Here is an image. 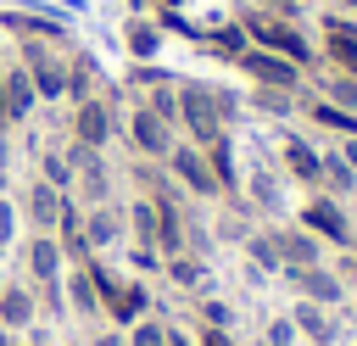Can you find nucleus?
I'll return each mask as SVG.
<instances>
[{
  "label": "nucleus",
  "mask_w": 357,
  "mask_h": 346,
  "mask_svg": "<svg viewBox=\"0 0 357 346\" xmlns=\"http://www.w3.org/2000/svg\"><path fill=\"white\" fill-rule=\"evenodd\" d=\"M240 28H245V45H257V50L290 56L296 67H307V61H312L307 39L296 33V22H290L284 11H245V17H240Z\"/></svg>",
  "instance_id": "obj_1"
},
{
  "label": "nucleus",
  "mask_w": 357,
  "mask_h": 346,
  "mask_svg": "<svg viewBox=\"0 0 357 346\" xmlns=\"http://www.w3.org/2000/svg\"><path fill=\"white\" fill-rule=\"evenodd\" d=\"M117 95H95V100H78L73 117H67V145H84V151H106L112 134H117Z\"/></svg>",
  "instance_id": "obj_2"
},
{
  "label": "nucleus",
  "mask_w": 357,
  "mask_h": 346,
  "mask_svg": "<svg viewBox=\"0 0 357 346\" xmlns=\"http://www.w3.org/2000/svg\"><path fill=\"white\" fill-rule=\"evenodd\" d=\"M167 179L184 190V195H195V201H218L223 190H218V179H212V162H206V151L201 145H190V140H173V151H167Z\"/></svg>",
  "instance_id": "obj_3"
},
{
  "label": "nucleus",
  "mask_w": 357,
  "mask_h": 346,
  "mask_svg": "<svg viewBox=\"0 0 357 346\" xmlns=\"http://www.w3.org/2000/svg\"><path fill=\"white\" fill-rule=\"evenodd\" d=\"M296 223H301L307 234H318L324 246H335V251L357 240V234H351V218H346V206H340L335 195H312V201L296 212Z\"/></svg>",
  "instance_id": "obj_4"
},
{
  "label": "nucleus",
  "mask_w": 357,
  "mask_h": 346,
  "mask_svg": "<svg viewBox=\"0 0 357 346\" xmlns=\"http://www.w3.org/2000/svg\"><path fill=\"white\" fill-rule=\"evenodd\" d=\"M234 61L251 73V84H262V89H301V67L290 61V56H273V50H257V45H240L234 50Z\"/></svg>",
  "instance_id": "obj_5"
},
{
  "label": "nucleus",
  "mask_w": 357,
  "mask_h": 346,
  "mask_svg": "<svg viewBox=\"0 0 357 346\" xmlns=\"http://www.w3.org/2000/svg\"><path fill=\"white\" fill-rule=\"evenodd\" d=\"M128 145H134V156H145V162H167V151H173V123H162L156 112L134 106V112H128Z\"/></svg>",
  "instance_id": "obj_6"
},
{
  "label": "nucleus",
  "mask_w": 357,
  "mask_h": 346,
  "mask_svg": "<svg viewBox=\"0 0 357 346\" xmlns=\"http://www.w3.org/2000/svg\"><path fill=\"white\" fill-rule=\"evenodd\" d=\"M22 262H28V285L33 290L61 285V273H67V257H61V240L56 234H28L22 240Z\"/></svg>",
  "instance_id": "obj_7"
},
{
  "label": "nucleus",
  "mask_w": 357,
  "mask_h": 346,
  "mask_svg": "<svg viewBox=\"0 0 357 346\" xmlns=\"http://www.w3.org/2000/svg\"><path fill=\"white\" fill-rule=\"evenodd\" d=\"M284 279H290V290H296L301 301H318V307H340V301H346V285H340V273H335L329 262L284 268Z\"/></svg>",
  "instance_id": "obj_8"
},
{
  "label": "nucleus",
  "mask_w": 357,
  "mask_h": 346,
  "mask_svg": "<svg viewBox=\"0 0 357 346\" xmlns=\"http://www.w3.org/2000/svg\"><path fill=\"white\" fill-rule=\"evenodd\" d=\"M33 318H39V290L28 279H6V290H0V329L22 335Z\"/></svg>",
  "instance_id": "obj_9"
},
{
  "label": "nucleus",
  "mask_w": 357,
  "mask_h": 346,
  "mask_svg": "<svg viewBox=\"0 0 357 346\" xmlns=\"http://www.w3.org/2000/svg\"><path fill=\"white\" fill-rule=\"evenodd\" d=\"M22 218L33 223V234H56L61 190H56V184H45V179H28V184H22Z\"/></svg>",
  "instance_id": "obj_10"
},
{
  "label": "nucleus",
  "mask_w": 357,
  "mask_h": 346,
  "mask_svg": "<svg viewBox=\"0 0 357 346\" xmlns=\"http://www.w3.org/2000/svg\"><path fill=\"white\" fill-rule=\"evenodd\" d=\"M123 240V206L117 201H100V206H84V246H89V257H100V251H112Z\"/></svg>",
  "instance_id": "obj_11"
},
{
  "label": "nucleus",
  "mask_w": 357,
  "mask_h": 346,
  "mask_svg": "<svg viewBox=\"0 0 357 346\" xmlns=\"http://www.w3.org/2000/svg\"><path fill=\"white\" fill-rule=\"evenodd\" d=\"M279 167H284L296 184H318V173H324V151L307 145L301 134H284V140H279Z\"/></svg>",
  "instance_id": "obj_12"
},
{
  "label": "nucleus",
  "mask_w": 357,
  "mask_h": 346,
  "mask_svg": "<svg viewBox=\"0 0 357 346\" xmlns=\"http://www.w3.org/2000/svg\"><path fill=\"white\" fill-rule=\"evenodd\" d=\"M0 100H6V123H22V117H33L39 95H33V78H28V67H22V61L0 73Z\"/></svg>",
  "instance_id": "obj_13"
},
{
  "label": "nucleus",
  "mask_w": 357,
  "mask_h": 346,
  "mask_svg": "<svg viewBox=\"0 0 357 346\" xmlns=\"http://www.w3.org/2000/svg\"><path fill=\"white\" fill-rule=\"evenodd\" d=\"M290 324H296V335L301 340H312V346H335V307H318V301H290Z\"/></svg>",
  "instance_id": "obj_14"
},
{
  "label": "nucleus",
  "mask_w": 357,
  "mask_h": 346,
  "mask_svg": "<svg viewBox=\"0 0 357 346\" xmlns=\"http://www.w3.org/2000/svg\"><path fill=\"white\" fill-rule=\"evenodd\" d=\"M273 240H279V262H284V268H312V262H324V240L307 234L301 223L273 229Z\"/></svg>",
  "instance_id": "obj_15"
},
{
  "label": "nucleus",
  "mask_w": 357,
  "mask_h": 346,
  "mask_svg": "<svg viewBox=\"0 0 357 346\" xmlns=\"http://www.w3.org/2000/svg\"><path fill=\"white\" fill-rule=\"evenodd\" d=\"M145 313H151V296H145V285H139V279H123V285L112 290V301H106V318H112V324H123V329H128L134 318H145Z\"/></svg>",
  "instance_id": "obj_16"
},
{
  "label": "nucleus",
  "mask_w": 357,
  "mask_h": 346,
  "mask_svg": "<svg viewBox=\"0 0 357 346\" xmlns=\"http://www.w3.org/2000/svg\"><path fill=\"white\" fill-rule=\"evenodd\" d=\"M301 112H307V123H318V128H329V134H340V140H351V134H357V117H351V112H340V106H335V100H324V95H307V106H301Z\"/></svg>",
  "instance_id": "obj_17"
},
{
  "label": "nucleus",
  "mask_w": 357,
  "mask_h": 346,
  "mask_svg": "<svg viewBox=\"0 0 357 346\" xmlns=\"http://www.w3.org/2000/svg\"><path fill=\"white\" fill-rule=\"evenodd\" d=\"M67 301H73L84 318H106L100 290H95V279H89V268H84V262H78V268H67Z\"/></svg>",
  "instance_id": "obj_18"
},
{
  "label": "nucleus",
  "mask_w": 357,
  "mask_h": 346,
  "mask_svg": "<svg viewBox=\"0 0 357 346\" xmlns=\"http://www.w3.org/2000/svg\"><path fill=\"white\" fill-rule=\"evenodd\" d=\"M318 184H324V190H329L335 201H346V195H357V173L346 167V156H340L335 145L324 151V173H318Z\"/></svg>",
  "instance_id": "obj_19"
},
{
  "label": "nucleus",
  "mask_w": 357,
  "mask_h": 346,
  "mask_svg": "<svg viewBox=\"0 0 357 346\" xmlns=\"http://www.w3.org/2000/svg\"><path fill=\"white\" fill-rule=\"evenodd\" d=\"M245 257L257 262V273H284V262H279V240H273V229H251L245 240Z\"/></svg>",
  "instance_id": "obj_20"
},
{
  "label": "nucleus",
  "mask_w": 357,
  "mask_h": 346,
  "mask_svg": "<svg viewBox=\"0 0 357 346\" xmlns=\"http://www.w3.org/2000/svg\"><path fill=\"white\" fill-rule=\"evenodd\" d=\"M162 273H167L178 290H201L206 262H201V251H178V257H167V262H162Z\"/></svg>",
  "instance_id": "obj_21"
},
{
  "label": "nucleus",
  "mask_w": 357,
  "mask_h": 346,
  "mask_svg": "<svg viewBox=\"0 0 357 346\" xmlns=\"http://www.w3.org/2000/svg\"><path fill=\"white\" fill-rule=\"evenodd\" d=\"M324 100H335L340 112H351L357 117V73H346V67H335V73H324V89H318Z\"/></svg>",
  "instance_id": "obj_22"
},
{
  "label": "nucleus",
  "mask_w": 357,
  "mask_h": 346,
  "mask_svg": "<svg viewBox=\"0 0 357 346\" xmlns=\"http://www.w3.org/2000/svg\"><path fill=\"white\" fill-rule=\"evenodd\" d=\"M39 179H45V184H56V190L67 195V190H73V162H67V151L45 145V151H39Z\"/></svg>",
  "instance_id": "obj_23"
},
{
  "label": "nucleus",
  "mask_w": 357,
  "mask_h": 346,
  "mask_svg": "<svg viewBox=\"0 0 357 346\" xmlns=\"http://www.w3.org/2000/svg\"><path fill=\"white\" fill-rule=\"evenodd\" d=\"M123 346H167V324L145 313V318H134V324H128V335H123Z\"/></svg>",
  "instance_id": "obj_24"
},
{
  "label": "nucleus",
  "mask_w": 357,
  "mask_h": 346,
  "mask_svg": "<svg viewBox=\"0 0 357 346\" xmlns=\"http://www.w3.org/2000/svg\"><path fill=\"white\" fill-rule=\"evenodd\" d=\"M251 106H262L268 117H284V112L296 106V95H290V89H262V84H257V89H251Z\"/></svg>",
  "instance_id": "obj_25"
},
{
  "label": "nucleus",
  "mask_w": 357,
  "mask_h": 346,
  "mask_svg": "<svg viewBox=\"0 0 357 346\" xmlns=\"http://www.w3.org/2000/svg\"><path fill=\"white\" fill-rule=\"evenodd\" d=\"M251 195H257L262 212H273V206H279V179H273V173H251Z\"/></svg>",
  "instance_id": "obj_26"
},
{
  "label": "nucleus",
  "mask_w": 357,
  "mask_h": 346,
  "mask_svg": "<svg viewBox=\"0 0 357 346\" xmlns=\"http://www.w3.org/2000/svg\"><path fill=\"white\" fill-rule=\"evenodd\" d=\"M128 50L134 56H156V28L151 22H128Z\"/></svg>",
  "instance_id": "obj_27"
},
{
  "label": "nucleus",
  "mask_w": 357,
  "mask_h": 346,
  "mask_svg": "<svg viewBox=\"0 0 357 346\" xmlns=\"http://www.w3.org/2000/svg\"><path fill=\"white\" fill-rule=\"evenodd\" d=\"M335 273H340V285H346V290H357V240L335 251Z\"/></svg>",
  "instance_id": "obj_28"
},
{
  "label": "nucleus",
  "mask_w": 357,
  "mask_h": 346,
  "mask_svg": "<svg viewBox=\"0 0 357 346\" xmlns=\"http://www.w3.org/2000/svg\"><path fill=\"white\" fill-rule=\"evenodd\" d=\"M296 340H301V335H296V324H290V313L268 324V346H296Z\"/></svg>",
  "instance_id": "obj_29"
},
{
  "label": "nucleus",
  "mask_w": 357,
  "mask_h": 346,
  "mask_svg": "<svg viewBox=\"0 0 357 346\" xmlns=\"http://www.w3.org/2000/svg\"><path fill=\"white\" fill-rule=\"evenodd\" d=\"M201 318H206V329H229V324H234V313H229L223 301H201Z\"/></svg>",
  "instance_id": "obj_30"
},
{
  "label": "nucleus",
  "mask_w": 357,
  "mask_h": 346,
  "mask_svg": "<svg viewBox=\"0 0 357 346\" xmlns=\"http://www.w3.org/2000/svg\"><path fill=\"white\" fill-rule=\"evenodd\" d=\"M11 234H17V206H11L6 195H0V240L11 246Z\"/></svg>",
  "instance_id": "obj_31"
},
{
  "label": "nucleus",
  "mask_w": 357,
  "mask_h": 346,
  "mask_svg": "<svg viewBox=\"0 0 357 346\" xmlns=\"http://www.w3.org/2000/svg\"><path fill=\"white\" fill-rule=\"evenodd\" d=\"M335 151H340V156H346V167H351V173H357V134H351V140H340V145H335Z\"/></svg>",
  "instance_id": "obj_32"
},
{
  "label": "nucleus",
  "mask_w": 357,
  "mask_h": 346,
  "mask_svg": "<svg viewBox=\"0 0 357 346\" xmlns=\"http://www.w3.org/2000/svg\"><path fill=\"white\" fill-rule=\"evenodd\" d=\"M201 346H229V329H201Z\"/></svg>",
  "instance_id": "obj_33"
},
{
  "label": "nucleus",
  "mask_w": 357,
  "mask_h": 346,
  "mask_svg": "<svg viewBox=\"0 0 357 346\" xmlns=\"http://www.w3.org/2000/svg\"><path fill=\"white\" fill-rule=\"evenodd\" d=\"M89 346H123V335H112V329H100V335H95Z\"/></svg>",
  "instance_id": "obj_34"
},
{
  "label": "nucleus",
  "mask_w": 357,
  "mask_h": 346,
  "mask_svg": "<svg viewBox=\"0 0 357 346\" xmlns=\"http://www.w3.org/2000/svg\"><path fill=\"white\" fill-rule=\"evenodd\" d=\"M167 346H195V340H190L184 329H167Z\"/></svg>",
  "instance_id": "obj_35"
},
{
  "label": "nucleus",
  "mask_w": 357,
  "mask_h": 346,
  "mask_svg": "<svg viewBox=\"0 0 357 346\" xmlns=\"http://www.w3.org/2000/svg\"><path fill=\"white\" fill-rule=\"evenodd\" d=\"M340 17H351V22H357V0H340Z\"/></svg>",
  "instance_id": "obj_36"
},
{
  "label": "nucleus",
  "mask_w": 357,
  "mask_h": 346,
  "mask_svg": "<svg viewBox=\"0 0 357 346\" xmlns=\"http://www.w3.org/2000/svg\"><path fill=\"white\" fill-rule=\"evenodd\" d=\"M0 346H17V335H6V329H0Z\"/></svg>",
  "instance_id": "obj_37"
},
{
  "label": "nucleus",
  "mask_w": 357,
  "mask_h": 346,
  "mask_svg": "<svg viewBox=\"0 0 357 346\" xmlns=\"http://www.w3.org/2000/svg\"><path fill=\"white\" fill-rule=\"evenodd\" d=\"M0 290H6V268H0Z\"/></svg>",
  "instance_id": "obj_38"
},
{
  "label": "nucleus",
  "mask_w": 357,
  "mask_h": 346,
  "mask_svg": "<svg viewBox=\"0 0 357 346\" xmlns=\"http://www.w3.org/2000/svg\"><path fill=\"white\" fill-rule=\"evenodd\" d=\"M17 346H39V340H17Z\"/></svg>",
  "instance_id": "obj_39"
},
{
  "label": "nucleus",
  "mask_w": 357,
  "mask_h": 346,
  "mask_svg": "<svg viewBox=\"0 0 357 346\" xmlns=\"http://www.w3.org/2000/svg\"><path fill=\"white\" fill-rule=\"evenodd\" d=\"M346 73H357V56H351V67H346Z\"/></svg>",
  "instance_id": "obj_40"
},
{
  "label": "nucleus",
  "mask_w": 357,
  "mask_h": 346,
  "mask_svg": "<svg viewBox=\"0 0 357 346\" xmlns=\"http://www.w3.org/2000/svg\"><path fill=\"white\" fill-rule=\"evenodd\" d=\"M0 123H6V100H0Z\"/></svg>",
  "instance_id": "obj_41"
},
{
  "label": "nucleus",
  "mask_w": 357,
  "mask_h": 346,
  "mask_svg": "<svg viewBox=\"0 0 357 346\" xmlns=\"http://www.w3.org/2000/svg\"><path fill=\"white\" fill-rule=\"evenodd\" d=\"M351 296H357V290H351ZM351 307H357V301H351Z\"/></svg>",
  "instance_id": "obj_42"
},
{
  "label": "nucleus",
  "mask_w": 357,
  "mask_h": 346,
  "mask_svg": "<svg viewBox=\"0 0 357 346\" xmlns=\"http://www.w3.org/2000/svg\"><path fill=\"white\" fill-rule=\"evenodd\" d=\"M0 251H6V240H0Z\"/></svg>",
  "instance_id": "obj_43"
}]
</instances>
